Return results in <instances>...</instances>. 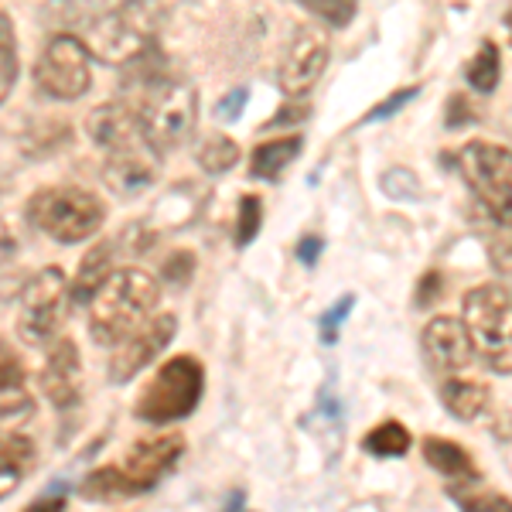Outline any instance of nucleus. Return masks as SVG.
I'll use <instances>...</instances> for the list:
<instances>
[{
    "instance_id": "nucleus-1",
    "label": "nucleus",
    "mask_w": 512,
    "mask_h": 512,
    "mask_svg": "<svg viewBox=\"0 0 512 512\" xmlns=\"http://www.w3.org/2000/svg\"><path fill=\"white\" fill-rule=\"evenodd\" d=\"M161 301V284L158 277H151L140 267H123L113 270L103 280V287L89 301V335L99 349H113L120 345L130 332H137L144 325V318L158 308Z\"/></svg>"
},
{
    "instance_id": "nucleus-2",
    "label": "nucleus",
    "mask_w": 512,
    "mask_h": 512,
    "mask_svg": "<svg viewBox=\"0 0 512 512\" xmlns=\"http://www.w3.org/2000/svg\"><path fill=\"white\" fill-rule=\"evenodd\" d=\"M181 454H185V437L178 431L151 434V437H144V441H137L120 465H106L89 475L86 485H82V495H89V499L144 495V492H151L154 485H161L164 475L175 472Z\"/></svg>"
},
{
    "instance_id": "nucleus-3",
    "label": "nucleus",
    "mask_w": 512,
    "mask_h": 512,
    "mask_svg": "<svg viewBox=\"0 0 512 512\" xmlns=\"http://www.w3.org/2000/svg\"><path fill=\"white\" fill-rule=\"evenodd\" d=\"M28 222L55 243H82L106 222V205L82 185H52L28 198Z\"/></svg>"
},
{
    "instance_id": "nucleus-4",
    "label": "nucleus",
    "mask_w": 512,
    "mask_h": 512,
    "mask_svg": "<svg viewBox=\"0 0 512 512\" xmlns=\"http://www.w3.org/2000/svg\"><path fill=\"white\" fill-rule=\"evenodd\" d=\"M205 393V369L195 355H175L147 379V386L137 396L134 414L144 424L168 427L195 414L198 400Z\"/></svg>"
},
{
    "instance_id": "nucleus-5",
    "label": "nucleus",
    "mask_w": 512,
    "mask_h": 512,
    "mask_svg": "<svg viewBox=\"0 0 512 512\" xmlns=\"http://www.w3.org/2000/svg\"><path fill=\"white\" fill-rule=\"evenodd\" d=\"M465 328L472 349L492 373H512V294L499 284H482L465 294Z\"/></svg>"
},
{
    "instance_id": "nucleus-6",
    "label": "nucleus",
    "mask_w": 512,
    "mask_h": 512,
    "mask_svg": "<svg viewBox=\"0 0 512 512\" xmlns=\"http://www.w3.org/2000/svg\"><path fill=\"white\" fill-rule=\"evenodd\" d=\"M458 164L465 185L472 188L489 216L499 226L512 229V151L502 144H489V140H468L458 151Z\"/></svg>"
},
{
    "instance_id": "nucleus-7",
    "label": "nucleus",
    "mask_w": 512,
    "mask_h": 512,
    "mask_svg": "<svg viewBox=\"0 0 512 512\" xmlns=\"http://www.w3.org/2000/svg\"><path fill=\"white\" fill-rule=\"evenodd\" d=\"M72 304V287L59 267H45L24 284L18 304V335L24 345H48L65 325Z\"/></svg>"
},
{
    "instance_id": "nucleus-8",
    "label": "nucleus",
    "mask_w": 512,
    "mask_h": 512,
    "mask_svg": "<svg viewBox=\"0 0 512 512\" xmlns=\"http://www.w3.org/2000/svg\"><path fill=\"white\" fill-rule=\"evenodd\" d=\"M35 86L41 96L59 99H79L93 86V52L89 45L76 35H55L41 48L35 62Z\"/></svg>"
},
{
    "instance_id": "nucleus-9",
    "label": "nucleus",
    "mask_w": 512,
    "mask_h": 512,
    "mask_svg": "<svg viewBox=\"0 0 512 512\" xmlns=\"http://www.w3.org/2000/svg\"><path fill=\"white\" fill-rule=\"evenodd\" d=\"M175 332H178V318L175 315H158V318L144 321L137 332H130L120 345H113V355H110V379L113 383H130L140 369L151 366V362L171 345Z\"/></svg>"
},
{
    "instance_id": "nucleus-10",
    "label": "nucleus",
    "mask_w": 512,
    "mask_h": 512,
    "mask_svg": "<svg viewBox=\"0 0 512 512\" xmlns=\"http://www.w3.org/2000/svg\"><path fill=\"white\" fill-rule=\"evenodd\" d=\"M328 41L318 35L315 28H301L294 31V38L287 41L284 59H280L277 82L287 96H308L318 86L321 72L328 69Z\"/></svg>"
},
{
    "instance_id": "nucleus-11",
    "label": "nucleus",
    "mask_w": 512,
    "mask_h": 512,
    "mask_svg": "<svg viewBox=\"0 0 512 512\" xmlns=\"http://www.w3.org/2000/svg\"><path fill=\"white\" fill-rule=\"evenodd\" d=\"M86 38H89L86 41L89 52H96L99 59L110 62V65H130L151 48V35H147L134 18H127L123 11L89 18Z\"/></svg>"
},
{
    "instance_id": "nucleus-12",
    "label": "nucleus",
    "mask_w": 512,
    "mask_h": 512,
    "mask_svg": "<svg viewBox=\"0 0 512 512\" xmlns=\"http://www.w3.org/2000/svg\"><path fill=\"white\" fill-rule=\"evenodd\" d=\"M158 154L161 151L151 144V137L120 147V151H106V164H103L106 185H110L120 198H137L161 175Z\"/></svg>"
},
{
    "instance_id": "nucleus-13",
    "label": "nucleus",
    "mask_w": 512,
    "mask_h": 512,
    "mask_svg": "<svg viewBox=\"0 0 512 512\" xmlns=\"http://www.w3.org/2000/svg\"><path fill=\"white\" fill-rule=\"evenodd\" d=\"M420 345H424V355H427V362H431V369L441 376L461 373L475 355L465 321L451 318V315H437L427 321L424 332H420Z\"/></svg>"
},
{
    "instance_id": "nucleus-14",
    "label": "nucleus",
    "mask_w": 512,
    "mask_h": 512,
    "mask_svg": "<svg viewBox=\"0 0 512 512\" xmlns=\"http://www.w3.org/2000/svg\"><path fill=\"white\" fill-rule=\"evenodd\" d=\"M41 390H45L48 403L55 410H72L79 407L82 400V359L76 342L69 338H59L52 345L45 359V369H41Z\"/></svg>"
},
{
    "instance_id": "nucleus-15",
    "label": "nucleus",
    "mask_w": 512,
    "mask_h": 512,
    "mask_svg": "<svg viewBox=\"0 0 512 512\" xmlns=\"http://www.w3.org/2000/svg\"><path fill=\"white\" fill-rule=\"evenodd\" d=\"M86 134L99 151H120V147L144 140L147 130H144V120H140V113L134 106L123 103V99H113V103H103L89 113Z\"/></svg>"
},
{
    "instance_id": "nucleus-16",
    "label": "nucleus",
    "mask_w": 512,
    "mask_h": 512,
    "mask_svg": "<svg viewBox=\"0 0 512 512\" xmlns=\"http://www.w3.org/2000/svg\"><path fill=\"white\" fill-rule=\"evenodd\" d=\"M424 461L437 475L451 478V482H458V485H475L478 478H482L468 448H461V444H454V441H444V437H427Z\"/></svg>"
},
{
    "instance_id": "nucleus-17",
    "label": "nucleus",
    "mask_w": 512,
    "mask_h": 512,
    "mask_svg": "<svg viewBox=\"0 0 512 512\" xmlns=\"http://www.w3.org/2000/svg\"><path fill=\"white\" fill-rule=\"evenodd\" d=\"M38 448L28 434H0V499L35 468Z\"/></svg>"
},
{
    "instance_id": "nucleus-18",
    "label": "nucleus",
    "mask_w": 512,
    "mask_h": 512,
    "mask_svg": "<svg viewBox=\"0 0 512 512\" xmlns=\"http://www.w3.org/2000/svg\"><path fill=\"white\" fill-rule=\"evenodd\" d=\"M489 386L475 383V379H448L441 386V400H444V410L458 420H478L489 410Z\"/></svg>"
},
{
    "instance_id": "nucleus-19",
    "label": "nucleus",
    "mask_w": 512,
    "mask_h": 512,
    "mask_svg": "<svg viewBox=\"0 0 512 512\" xmlns=\"http://www.w3.org/2000/svg\"><path fill=\"white\" fill-rule=\"evenodd\" d=\"M110 263H113V243H96L93 250L82 256L76 284H72V304H89V301H93V294L103 287V280L113 274Z\"/></svg>"
},
{
    "instance_id": "nucleus-20",
    "label": "nucleus",
    "mask_w": 512,
    "mask_h": 512,
    "mask_svg": "<svg viewBox=\"0 0 512 512\" xmlns=\"http://www.w3.org/2000/svg\"><path fill=\"white\" fill-rule=\"evenodd\" d=\"M301 151V137H277V140H267L260 144L256 151L250 154V175L253 178H267V181H277L284 175V168L297 158Z\"/></svg>"
},
{
    "instance_id": "nucleus-21",
    "label": "nucleus",
    "mask_w": 512,
    "mask_h": 512,
    "mask_svg": "<svg viewBox=\"0 0 512 512\" xmlns=\"http://www.w3.org/2000/svg\"><path fill=\"white\" fill-rule=\"evenodd\" d=\"M499 76H502L499 45H495V41H482V45H478V52L465 62L468 86H472L475 93L489 96V93H495V86H499Z\"/></svg>"
},
{
    "instance_id": "nucleus-22",
    "label": "nucleus",
    "mask_w": 512,
    "mask_h": 512,
    "mask_svg": "<svg viewBox=\"0 0 512 512\" xmlns=\"http://www.w3.org/2000/svg\"><path fill=\"white\" fill-rule=\"evenodd\" d=\"M195 161H198V168L205 171V175H226V171H233L236 164H239V144L233 137H226V134H209L198 144V151H195Z\"/></svg>"
},
{
    "instance_id": "nucleus-23",
    "label": "nucleus",
    "mask_w": 512,
    "mask_h": 512,
    "mask_svg": "<svg viewBox=\"0 0 512 512\" xmlns=\"http://www.w3.org/2000/svg\"><path fill=\"white\" fill-rule=\"evenodd\" d=\"M362 448L373 454V458H403L410 451V431L400 420H386V424L373 427V431L362 437Z\"/></svg>"
},
{
    "instance_id": "nucleus-24",
    "label": "nucleus",
    "mask_w": 512,
    "mask_h": 512,
    "mask_svg": "<svg viewBox=\"0 0 512 512\" xmlns=\"http://www.w3.org/2000/svg\"><path fill=\"white\" fill-rule=\"evenodd\" d=\"M18 38H14V24L7 18L4 11H0V106L7 103V96H11L14 82H18Z\"/></svg>"
},
{
    "instance_id": "nucleus-25",
    "label": "nucleus",
    "mask_w": 512,
    "mask_h": 512,
    "mask_svg": "<svg viewBox=\"0 0 512 512\" xmlns=\"http://www.w3.org/2000/svg\"><path fill=\"white\" fill-rule=\"evenodd\" d=\"M315 18H321L328 28H349L359 14V0H301Z\"/></svg>"
},
{
    "instance_id": "nucleus-26",
    "label": "nucleus",
    "mask_w": 512,
    "mask_h": 512,
    "mask_svg": "<svg viewBox=\"0 0 512 512\" xmlns=\"http://www.w3.org/2000/svg\"><path fill=\"white\" fill-rule=\"evenodd\" d=\"M263 226V202L256 195H243L239 198V216H236V246H250L256 236H260Z\"/></svg>"
},
{
    "instance_id": "nucleus-27",
    "label": "nucleus",
    "mask_w": 512,
    "mask_h": 512,
    "mask_svg": "<svg viewBox=\"0 0 512 512\" xmlns=\"http://www.w3.org/2000/svg\"><path fill=\"white\" fill-rule=\"evenodd\" d=\"M352 308H355V297L345 294V297H338V301L325 311V315H321V325H318L321 342H325V345H335L338 342V328L345 325V318L352 315Z\"/></svg>"
},
{
    "instance_id": "nucleus-28",
    "label": "nucleus",
    "mask_w": 512,
    "mask_h": 512,
    "mask_svg": "<svg viewBox=\"0 0 512 512\" xmlns=\"http://www.w3.org/2000/svg\"><path fill=\"white\" fill-rule=\"evenodd\" d=\"M383 192L390 198H407V202H414V198L424 195V188H420V181L414 171L407 168H390L383 175Z\"/></svg>"
},
{
    "instance_id": "nucleus-29",
    "label": "nucleus",
    "mask_w": 512,
    "mask_h": 512,
    "mask_svg": "<svg viewBox=\"0 0 512 512\" xmlns=\"http://www.w3.org/2000/svg\"><path fill=\"white\" fill-rule=\"evenodd\" d=\"M192 277H195V253L192 250H175L161 263V280H168L171 287H185Z\"/></svg>"
},
{
    "instance_id": "nucleus-30",
    "label": "nucleus",
    "mask_w": 512,
    "mask_h": 512,
    "mask_svg": "<svg viewBox=\"0 0 512 512\" xmlns=\"http://www.w3.org/2000/svg\"><path fill=\"white\" fill-rule=\"evenodd\" d=\"M24 362L21 355L14 352V345H7L4 338H0V390H18L24 386Z\"/></svg>"
},
{
    "instance_id": "nucleus-31",
    "label": "nucleus",
    "mask_w": 512,
    "mask_h": 512,
    "mask_svg": "<svg viewBox=\"0 0 512 512\" xmlns=\"http://www.w3.org/2000/svg\"><path fill=\"white\" fill-rule=\"evenodd\" d=\"M311 117V106L304 103L301 96H291L287 99L284 106H280V110L274 113V117H270L267 123H263V127L267 130H280V127H301L304 120Z\"/></svg>"
},
{
    "instance_id": "nucleus-32",
    "label": "nucleus",
    "mask_w": 512,
    "mask_h": 512,
    "mask_svg": "<svg viewBox=\"0 0 512 512\" xmlns=\"http://www.w3.org/2000/svg\"><path fill=\"white\" fill-rule=\"evenodd\" d=\"M451 499L465 509H499V512H509L512 502L506 495H495V492H461V489H451Z\"/></svg>"
},
{
    "instance_id": "nucleus-33",
    "label": "nucleus",
    "mask_w": 512,
    "mask_h": 512,
    "mask_svg": "<svg viewBox=\"0 0 512 512\" xmlns=\"http://www.w3.org/2000/svg\"><path fill=\"white\" fill-rule=\"evenodd\" d=\"M414 96H420V86H407V89H400V93H393V96H386V103H379V106H373V110L366 113L362 120H386V117H393L396 110H403V106L410 103Z\"/></svg>"
},
{
    "instance_id": "nucleus-34",
    "label": "nucleus",
    "mask_w": 512,
    "mask_h": 512,
    "mask_svg": "<svg viewBox=\"0 0 512 512\" xmlns=\"http://www.w3.org/2000/svg\"><path fill=\"white\" fill-rule=\"evenodd\" d=\"M246 99H250V89H246V86L233 89V93L219 103V117L222 120H239V117H243V110H246Z\"/></svg>"
},
{
    "instance_id": "nucleus-35",
    "label": "nucleus",
    "mask_w": 512,
    "mask_h": 512,
    "mask_svg": "<svg viewBox=\"0 0 512 512\" xmlns=\"http://www.w3.org/2000/svg\"><path fill=\"white\" fill-rule=\"evenodd\" d=\"M321 250H325V239H321V236H304L301 243L294 246V256H297V263H304V267H315Z\"/></svg>"
},
{
    "instance_id": "nucleus-36",
    "label": "nucleus",
    "mask_w": 512,
    "mask_h": 512,
    "mask_svg": "<svg viewBox=\"0 0 512 512\" xmlns=\"http://www.w3.org/2000/svg\"><path fill=\"white\" fill-rule=\"evenodd\" d=\"M468 120H475V113H472V106H468V99L465 96H451L448 99V127L458 130V127H465Z\"/></svg>"
},
{
    "instance_id": "nucleus-37",
    "label": "nucleus",
    "mask_w": 512,
    "mask_h": 512,
    "mask_svg": "<svg viewBox=\"0 0 512 512\" xmlns=\"http://www.w3.org/2000/svg\"><path fill=\"white\" fill-rule=\"evenodd\" d=\"M14 256H18V236H14L11 226L0 219V267H4V263H11Z\"/></svg>"
},
{
    "instance_id": "nucleus-38",
    "label": "nucleus",
    "mask_w": 512,
    "mask_h": 512,
    "mask_svg": "<svg viewBox=\"0 0 512 512\" xmlns=\"http://www.w3.org/2000/svg\"><path fill=\"white\" fill-rule=\"evenodd\" d=\"M506 28H509V35H512V11L506 14Z\"/></svg>"
}]
</instances>
